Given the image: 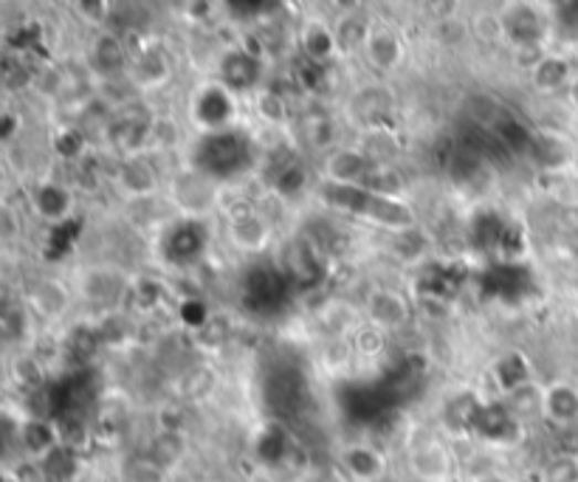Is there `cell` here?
<instances>
[{
	"mask_svg": "<svg viewBox=\"0 0 578 482\" xmlns=\"http://www.w3.org/2000/svg\"><path fill=\"white\" fill-rule=\"evenodd\" d=\"M316 198L325 203L327 209H334L339 214H350L356 220L376 226L381 232L396 234L407 232L421 226V214H418L416 203L409 198H396V195H378L365 187H345V184L316 181Z\"/></svg>",
	"mask_w": 578,
	"mask_h": 482,
	"instance_id": "1",
	"label": "cell"
},
{
	"mask_svg": "<svg viewBox=\"0 0 578 482\" xmlns=\"http://www.w3.org/2000/svg\"><path fill=\"white\" fill-rule=\"evenodd\" d=\"M494 25L511 51L547 49V40L554 34V14L547 0H505Z\"/></svg>",
	"mask_w": 578,
	"mask_h": 482,
	"instance_id": "2",
	"label": "cell"
},
{
	"mask_svg": "<svg viewBox=\"0 0 578 482\" xmlns=\"http://www.w3.org/2000/svg\"><path fill=\"white\" fill-rule=\"evenodd\" d=\"M189 125L196 127L201 136L207 133H227L234 130L240 122V96L232 88H227L218 76L198 82L187 105Z\"/></svg>",
	"mask_w": 578,
	"mask_h": 482,
	"instance_id": "3",
	"label": "cell"
},
{
	"mask_svg": "<svg viewBox=\"0 0 578 482\" xmlns=\"http://www.w3.org/2000/svg\"><path fill=\"white\" fill-rule=\"evenodd\" d=\"M223 229H227V240L232 249L249 258H260L274 243V220L265 214L260 203L249 201V198H232L223 203Z\"/></svg>",
	"mask_w": 578,
	"mask_h": 482,
	"instance_id": "4",
	"label": "cell"
},
{
	"mask_svg": "<svg viewBox=\"0 0 578 482\" xmlns=\"http://www.w3.org/2000/svg\"><path fill=\"white\" fill-rule=\"evenodd\" d=\"M189 164L227 184L229 178L240 176L252 164V145L238 127L227 133H207V136L198 138Z\"/></svg>",
	"mask_w": 578,
	"mask_h": 482,
	"instance_id": "5",
	"label": "cell"
},
{
	"mask_svg": "<svg viewBox=\"0 0 578 482\" xmlns=\"http://www.w3.org/2000/svg\"><path fill=\"white\" fill-rule=\"evenodd\" d=\"M167 195L170 203L178 209L181 218H201L207 220L209 214L220 212L227 198H223V181L212 178L203 169L187 164L178 169L176 176L167 184Z\"/></svg>",
	"mask_w": 578,
	"mask_h": 482,
	"instance_id": "6",
	"label": "cell"
},
{
	"mask_svg": "<svg viewBox=\"0 0 578 482\" xmlns=\"http://www.w3.org/2000/svg\"><path fill=\"white\" fill-rule=\"evenodd\" d=\"M327 258L319 240L311 234H294L283 243L280 251V274L285 276V285L294 291H316L327 280Z\"/></svg>",
	"mask_w": 578,
	"mask_h": 482,
	"instance_id": "7",
	"label": "cell"
},
{
	"mask_svg": "<svg viewBox=\"0 0 578 482\" xmlns=\"http://www.w3.org/2000/svg\"><path fill=\"white\" fill-rule=\"evenodd\" d=\"M214 76L238 96H252L265 85V56L249 43H234L220 51Z\"/></svg>",
	"mask_w": 578,
	"mask_h": 482,
	"instance_id": "8",
	"label": "cell"
},
{
	"mask_svg": "<svg viewBox=\"0 0 578 482\" xmlns=\"http://www.w3.org/2000/svg\"><path fill=\"white\" fill-rule=\"evenodd\" d=\"M153 133H156V116L136 105H125L114 111L111 122H107V145L119 158L139 156V153H150Z\"/></svg>",
	"mask_w": 578,
	"mask_h": 482,
	"instance_id": "9",
	"label": "cell"
},
{
	"mask_svg": "<svg viewBox=\"0 0 578 482\" xmlns=\"http://www.w3.org/2000/svg\"><path fill=\"white\" fill-rule=\"evenodd\" d=\"M209 240H212V232H209L207 220L181 218V214H178L176 223H172L161 238L164 263L176 265V269L198 265L207 258Z\"/></svg>",
	"mask_w": 578,
	"mask_h": 482,
	"instance_id": "10",
	"label": "cell"
},
{
	"mask_svg": "<svg viewBox=\"0 0 578 482\" xmlns=\"http://www.w3.org/2000/svg\"><path fill=\"white\" fill-rule=\"evenodd\" d=\"M172 80V56L167 54L158 40H141L136 49H130V69L127 82L136 94H156L167 88Z\"/></svg>",
	"mask_w": 578,
	"mask_h": 482,
	"instance_id": "11",
	"label": "cell"
},
{
	"mask_svg": "<svg viewBox=\"0 0 578 482\" xmlns=\"http://www.w3.org/2000/svg\"><path fill=\"white\" fill-rule=\"evenodd\" d=\"M314 176L311 167L296 156V150H277L269 156V167H265V189L271 198L277 201H296L308 192Z\"/></svg>",
	"mask_w": 578,
	"mask_h": 482,
	"instance_id": "12",
	"label": "cell"
},
{
	"mask_svg": "<svg viewBox=\"0 0 578 482\" xmlns=\"http://www.w3.org/2000/svg\"><path fill=\"white\" fill-rule=\"evenodd\" d=\"M398 99L392 94L390 85L383 82H370L361 85L359 91H353V96L347 99V119L359 130H370V127H387L396 116Z\"/></svg>",
	"mask_w": 578,
	"mask_h": 482,
	"instance_id": "13",
	"label": "cell"
},
{
	"mask_svg": "<svg viewBox=\"0 0 578 482\" xmlns=\"http://www.w3.org/2000/svg\"><path fill=\"white\" fill-rule=\"evenodd\" d=\"M365 316L367 322L378 325L387 333H398L412 322V302L403 291L376 285L365 294Z\"/></svg>",
	"mask_w": 578,
	"mask_h": 482,
	"instance_id": "14",
	"label": "cell"
},
{
	"mask_svg": "<svg viewBox=\"0 0 578 482\" xmlns=\"http://www.w3.org/2000/svg\"><path fill=\"white\" fill-rule=\"evenodd\" d=\"M407 40L398 32L396 25L390 23H372L370 34H367V43L361 56L367 60L372 71L378 74H396L403 63H407Z\"/></svg>",
	"mask_w": 578,
	"mask_h": 482,
	"instance_id": "15",
	"label": "cell"
},
{
	"mask_svg": "<svg viewBox=\"0 0 578 482\" xmlns=\"http://www.w3.org/2000/svg\"><path fill=\"white\" fill-rule=\"evenodd\" d=\"M85 65H88L91 74L99 76V80L127 76V69H130V45L125 43L122 34L111 32V29H99L88 45Z\"/></svg>",
	"mask_w": 578,
	"mask_h": 482,
	"instance_id": "16",
	"label": "cell"
},
{
	"mask_svg": "<svg viewBox=\"0 0 578 482\" xmlns=\"http://www.w3.org/2000/svg\"><path fill=\"white\" fill-rule=\"evenodd\" d=\"M372 167V158L359 145H339L325 153L319 161V181L345 184V187H361Z\"/></svg>",
	"mask_w": 578,
	"mask_h": 482,
	"instance_id": "17",
	"label": "cell"
},
{
	"mask_svg": "<svg viewBox=\"0 0 578 482\" xmlns=\"http://www.w3.org/2000/svg\"><path fill=\"white\" fill-rule=\"evenodd\" d=\"M296 45L302 51V60L325 65V69H330L339 56H345L341 54L339 34H336V23H327L322 18H308L299 25Z\"/></svg>",
	"mask_w": 578,
	"mask_h": 482,
	"instance_id": "18",
	"label": "cell"
},
{
	"mask_svg": "<svg viewBox=\"0 0 578 482\" xmlns=\"http://www.w3.org/2000/svg\"><path fill=\"white\" fill-rule=\"evenodd\" d=\"M76 192L60 178H45L32 189V209L45 226H63L74 220Z\"/></svg>",
	"mask_w": 578,
	"mask_h": 482,
	"instance_id": "19",
	"label": "cell"
},
{
	"mask_svg": "<svg viewBox=\"0 0 578 482\" xmlns=\"http://www.w3.org/2000/svg\"><path fill=\"white\" fill-rule=\"evenodd\" d=\"M409 469L421 482H449L454 474V458L443 440L427 434L409 446Z\"/></svg>",
	"mask_w": 578,
	"mask_h": 482,
	"instance_id": "20",
	"label": "cell"
},
{
	"mask_svg": "<svg viewBox=\"0 0 578 482\" xmlns=\"http://www.w3.org/2000/svg\"><path fill=\"white\" fill-rule=\"evenodd\" d=\"M528 158L539 172H545V176H561V172L576 161V150H572L570 138L542 127V130H534Z\"/></svg>",
	"mask_w": 578,
	"mask_h": 482,
	"instance_id": "21",
	"label": "cell"
},
{
	"mask_svg": "<svg viewBox=\"0 0 578 482\" xmlns=\"http://www.w3.org/2000/svg\"><path fill=\"white\" fill-rule=\"evenodd\" d=\"M114 178L127 198H153L161 189V169L153 161V153L122 158Z\"/></svg>",
	"mask_w": 578,
	"mask_h": 482,
	"instance_id": "22",
	"label": "cell"
},
{
	"mask_svg": "<svg viewBox=\"0 0 578 482\" xmlns=\"http://www.w3.org/2000/svg\"><path fill=\"white\" fill-rule=\"evenodd\" d=\"M578 69L572 65V60L567 54H559V51H545V54L536 60L534 69L528 71V80L534 85L536 94L542 96H556V94H567L576 80Z\"/></svg>",
	"mask_w": 578,
	"mask_h": 482,
	"instance_id": "23",
	"label": "cell"
},
{
	"mask_svg": "<svg viewBox=\"0 0 578 482\" xmlns=\"http://www.w3.org/2000/svg\"><path fill=\"white\" fill-rule=\"evenodd\" d=\"M339 469L350 482H383L387 480V454L372 443H350L339 451Z\"/></svg>",
	"mask_w": 578,
	"mask_h": 482,
	"instance_id": "24",
	"label": "cell"
},
{
	"mask_svg": "<svg viewBox=\"0 0 578 482\" xmlns=\"http://www.w3.org/2000/svg\"><path fill=\"white\" fill-rule=\"evenodd\" d=\"M80 291L88 305L99 307V311H114L130 294V282L114 269H94L82 276Z\"/></svg>",
	"mask_w": 578,
	"mask_h": 482,
	"instance_id": "25",
	"label": "cell"
},
{
	"mask_svg": "<svg viewBox=\"0 0 578 482\" xmlns=\"http://www.w3.org/2000/svg\"><path fill=\"white\" fill-rule=\"evenodd\" d=\"M522 434V420L505 407V401L500 404H483L474 423V438L485 440V443L511 446L516 443Z\"/></svg>",
	"mask_w": 578,
	"mask_h": 482,
	"instance_id": "26",
	"label": "cell"
},
{
	"mask_svg": "<svg viewBox=\"0 0 578 482\" xmlns=\"http://www.w3.org/2000/svg\"><path fill=\"white\" fill-rule=\"evenodd\" d=\"M296 125V136L302 138V145L308 150L319 153H330L334 147H339V125L327 111H305L302 116L294 119Z\"/></svg>",
	"mask_w": 578,
	"mask_h": 482,
	"instance_id": "27",
	"label": "cell"
},
{
	"mask_svg": "<svg viewBox=\"0 0 578 482\" xmlns=\"http://www.w3.org/2000/svg\"><path fill=\"white\" fill-rule=\"evenodd\" d=\"M20 449L32 460H45L51 451H57L63 446V429L54 420L45 418H25L20 420L18 429Z\"/></svg>",
	"mask_w": 578,
	"mask_h": 482,
	"instance_id": "28",
	"label": "cell"
},
{
	"mask_svg": "<svg viewBox=\"0 0 578 482\" xmlns=\"http://www.w3.org/2000/svg\"><path fill=\"white\" fill-rule=\"evenodd\" d=\"M480 409H483V401H480L477 395L469 392V389H460V392L449 395L440 418H443L446 432H452L454 438H465V434H474Z\"/></svg>",
	"mask_w": 578,
	"mask_h": 482,
	"instance_id": "29",
	"label": "cell"
},
{
	"mask_svg": "<svg viewBox=\"0 0 578 482\" xmlns=\"http://www.w3.org/2000/svg\"><path fill=\"white\" fill-rule=\"evenodd\" d=\"M249 99H252L254 116H258L263 125L274 127V130H288V127L294 125V111H291L283 91L274 88V85H263V88L254 91Z\"/></svg>",
	"mask_w": 578,
	"mask_h": 482,
	"instance_id": "30",
	"label": "cell"
},
{
	"mask_svg": "<svg viewBox=\"0 0 578 482\" xmlns=\"http://www.w3.org/2000/svg\"><path fill=\"white\" fill-rule=\"evenodd\" d=\"M545 420L554 427H576L578 423V387L570 381H554L545 387Z\"/></svg>",
	"mask_w": 578,
	"mask_h": 482,
	"instance_id": "31",
	"label": "cell"
},
{
	"mask_svg": "<svg viewBox=\"0 0 578 482\" xmlns=\"http://www.w3.org/2000/svg\"><path fill=\"white\" fill-rule=\"evenodd\" d=\"M491 376H494V384H497L500 395H508L514 389L525 387V384L536 381L534 378V367H530L528 356L522 350H508L494 362L491 367Z\"/></svg>",
	"mask_w": 578,
	"mask_h": 482,
	"instance_id": "32",
	"label": "cell"
},
{
	"mask_svg": "<svg viewBox=\"0 0 578 482\" xmlns=\"http://www.w3.org/2000/svg\"><path fill=\"white\" fill-rule=\"evenodd\" d=\"M69 289L57 280H40L34 282L29 296H25V305L32 307L34 316H45V319H57L69 311Z\"/></svg>",
	"mask_w": 578,
	"mask_h": 482,
	"instance_id": "33",
	"label": "cell"
},
{
	"mask_svg": "<svg viewBox=\"0 0 578 482\" xmlns=\"http://www.w3.org/2000/svg\"><path fill=\"white\" fill-rule=\"evenodd\" d=\"M147 458L167 471L181 465L183 458H187V438H183L181 429H158L150 446H147Z\"/></svg>",
	"mask_w": 578,
	"mask_h": 482,
	"instance_id": "34",
	"label": "cell"
},
{
	"mask_svg": "<svg viewBox=\"0 0 578 482\" xmlns=\"http://www.w3.org/2000/svg\"><path fill=\"white\" fill-rule=\"evenodd\" d=\"M390 238H392L390 251L396 254L398 263L427 265L429 254H432V240H429V234L423 232L421 226H416V229H407V232H396V234H390Z\"/></svg>",
	"mask_w": 578,
	"mask_h": 482,
	"instance_id": "35",
	"label": "cell"
},
{
	"mask_svg": "<svg viewBox=\"0 0 578 482\" xmlns=\"http://www.w3.org/2000/svg\"><path fill=\"white\" fill-rule=\"evenodd\" d=\"M361 187L378 195H396V198H407L409 192L407 176H403L401 169H398L392 161H372L370 172H367Z\"/></svg>",
	"mask_w": 578,
	"mask_h": 482,
	"instance_id": "36",
	"label": "cell"
},
{
	"mask_svg": "<svg viewBox=\"0 0 578 482\" xmlns=\"http://www.w3.org/2000/svg\"><path fill=\"white\" fill-rule=\"evenodd\" d=\"M505 407L525 423L530 418H545V387L536 381L525 384V387L514 389V392L503 395Z\"/></svg>",
	"mask_w": 578,
	"mask_h": 482,
	"instance_id": "37",
	"label": "cell"
},
{
	"mask_svg": "<svg viewBox=\"0 0 578 482\" xmlns=\"http://www.w3.org/2000/svg\"><path fill=\"white\" fill-rule=\"evenodd\" d=\"M51 147H54V153L69 164H80L91 156L88 133L74 125L60 127V130L54 133V138H51Z\"/></svg>",
	"mask_w": 578,
	"mask_h": 482,
	"instance_id": "38",
	"label": "cell"
},
{
	"mask_svg": "<svg viewBox=\"0 0 578 482\" xmlns=\"http://www.w3.org/2000/svg\"><path fill=\"white\" fill-rule=\"evenodd\" d=\"M370 29H372V20L361 18V12L341 14V18L336 20V34H339L341 54H345V56L361 54V51H365V43H367V34H370Z\"/></svg>",
	"mask_w": 578,
	"mask_h": 482,
	"instance_id": "39",
	"label": "cell"
},
{
	"mask_svg": "<svg viewBox=\"0 0 578 482\" xmlns=\"http://www.w3.org/2000/svg\"><path fill=\"white\" fill-rule=\"evenodd\" d=\"M359 147L372 158V161H392V153L398 150L396 130H392L390 125L361 130Z\"/></svg>",
	"mask_w": 578,
	"mask_h": 482,
	"instance_id": "40",
	"label": "cell"
},
{
	"mask_svg": "<svg viewBox=\"0 0 578 482\" xmlns=\"http://www.w3.org/2000/svg\"><path fill=\"white\" fill-rule=\"evenodd\" d=\"M387 338H390V333L381 331V327L372 325V322H367V325H359L353 331L350 345L361 358H378L387 350Z\"/></svg>",
	"mask_w": 578,
	"mask_h": 482,
	"instance_id": "41",
	"label": "cell"
},
{
	"mask_svg": "<svg viewBox=\"0 0 578 482\" xmlns=\"http://www.w3.org/2000/svg\"><path fill=\"white\" fill-rule=\"evenodd\" d=\"M12 378L20 389H25V392L40 389L45 381L43 362H40L38 356H32V353H20V356L12 362Z\"/></svg>",
	"mask_w": 578,
	"mask_h": 482,
	"instance_id": "42",
	"label": "cell"
},
{
	"mask_svg": "<svg viewBox=\"0 0 578 482\" xmlns=\"http://www.w3.org/2000/svg\"><path fill=\"white\" fill-rule=\"evenodd\" d=\"M102 345V333L91 325H76L65 338V350L80 362H91Z\"/></svg>",
	"mask_w": 578,
	"mask_h": 482,
	"instance_id": "43",
	"label": "cell"
},
{
	"mask_svg": "<svg viewBox=\"0 0 578 482\" xmlns=\"http://www.w3.org/2000/svg\"><path fill=\"white\" fill-rule=\"evenodd\" d=\"M32 307L20 302L3 311V333H7L9 342H25L29 331H32Z\"/></svg>",
	"mask_w": 578,
	"mask_h": 482,
	"instance_id": "44",
	"label": "cell"
},
{
	"mask_svg": "<svg viewBox=\"0 0 578 482\" xmlns=\"http://www.w3.org/2000/svg\"><path fill=\"white\" fill-rule=\"evenodd\" d=\"M127 296L136 302L139 311H156V307L161 305L164 285L158 280H153V276H139L136 282H130V294Z\"/></svg>",
	"mask_w": 578,
	"mask_h": 482,
	"instance_id": "45",
	"label": "cell"
},
{
	"mask_svg": "<svg viewBox=\"0 0 578 482\" xmlns=\"http://www.w3.org/2000/svg\"><path fill=\"white\" fill-rule=\"evenodd\" d=\"M214 389V373L209 367H192L187 376L181 378V395L189 401H201Z\"/></svg>",
	"mask_w": 578,
	"mask_h": 482,
	"instance_id": "46",
	"label": "cell"
},
{
	"mask_svg": "<svg viewBox=\"0 0 578 482\" xmlns=\"http://www.w3.org/2000/svg\"><path fill=\"white\" fill-rule=\"evenodd\" d=\"M71 3H74V12L80 14L82 23L94 25L96 32H99V29H107L114 0H71Z\"/></svg>",
	"mask_w": 578,
	"mask_h": 482,
	"instance_id": "47",
	"label": "cell"
},
{
	"mask_svg": "<svg viewBox=\"0 0 578 482\" xmlns=\"http://www.w3.org/2000/svg\"><path fill=\"white\" fill-rule=\"evenodd\" d=\"M542 482H578V454H559L542 469Z\"/></svg>",
	"mask_w": 578,
	"mask_h": 482,
	"instance_id": "48",
	"label": "cell"
},
{
	"mask_svg": "<svg viewBox=\"0 0 578 482\" xmlns=\"http://www.w3.org/2000/svg\"><path fill=\"white\" fill-rule=\"evenodd\" d=\"M178 319H181V325L187 327L189 333H196L212 319V314H209L207 302L198 300V296H189V300H183L181 307H178Z\"/></svg>",
	"mask_w": 578,
	"mask_h": 482,
	"instance_id": "49",
	"label": "cell"
},
{
	"mask_svg": "<svg viewBox=\"0 0 578 482\" xmlns=\"http://www.w3.org/2000/svg\"><path fill=\"white\" fill-rule=\"evenodd\" d=\"M167 476H170V471L161 469L158 463H153L150 458H139V460H130L125 469V480L127 482H167Z\"/></svg>",
	"mask_w": 578,
	"mask_h": 482,
	"instance_id": "50",
	"label": "cell"
},
{
	"mask_svg": "<svg viewBox=\"0 0 578 482\" xmlns=\"http://www.w3.org/2000/svg\"><path fill=\"white\" fill-rule=\"evenodd\" d=\"M192 336L201 342V347H220L229 338V322L223 316H212L201 331H196Z\"/></svg>",
	"mask_w": 578,
	"mask_h": 482,
	"instance_id": "51",
	"label": "cell"
},
{
	"mask_svg": "<svg viewBox=\"0 0 578 482\" xmlns=\"http://www.w3.org/2000/svg\"><path fill=\"white\" fill-rule=\"evenodd\" d=\"M176 9L192 23H203L214 12V0H176Z\"/></svg>",
	"mask_w": 578,
	"mask_h": 482,
	"instance_id": "52",
	"label": "cell"
},
{
	"mask_svg": "<svg viewBox=\"0 0 578 482\" xmlns=\"http://www.w3.org/2000/svg\"><path fill=\"white\" fill-rule=\"evenodd\" d=\"M20 130H23V116L18 111H12V107H7L3 116H0V138H3V145H12L14 138L20 136Z\"/></svg>",
	"mask_w": 578,
	"mask_h": 482,
	"instance_id": "53",
	"label": "cell"
},
{
	"mask_svg": "<svg viewBox=\"0 0 578 482\" xmlns=\"http://www.w3.org/2000/svg\"><path fill=\"white\" fill-rule=\"evenodd\" d=\"M302 482H350V476L339 469V465H325V469H314Z\"/></svg>",
	"mask_w": 578,
	"mask_h": 482,
	"instance_id": "54",
	"label": "cell"
},
{
	"mask_svg": "<svg viewBox=\"0 0 578 482\" xmlns=\"http://www.w3.org/2000/svg\"><path fill=\"white\" fill-rule=\"evenodd\" d=\"M567 99H570V105L578 111V74H576V80H572L570 91H567Z\"/></svg>",
	"mask_w": 578,
	"mask_h": 482,
	"instance_id": "55",
	"label": "cell"
},
{
	"mask_svg": "<svg viewBox=\"0 0 578 482\" xmlns=\"http://www.w3.org/2000/svg\"><path fill=\"white\" fill-rule=\"evenodd\" d=\"M488 482H505V480H488Z\"/></svg>",
	"mask_w": 578,
	"mask_h": 482,
	"instance_id": "56",
	"label": "cell"
},
{
	"mask_svg": "<svg viewBox=\"0 0 578 482\" xmlns=\"http://www.w3.org/2000/svg\"><path fill=\"white\" fill-rule=\"evenodd\" d=\"M383 482H387V480H383Z\"/></svg>",
	"mask_w": 578,
	"mask_h": 482,
	"instance_id": "57",
	"label": "cell"
}]
</instances>
